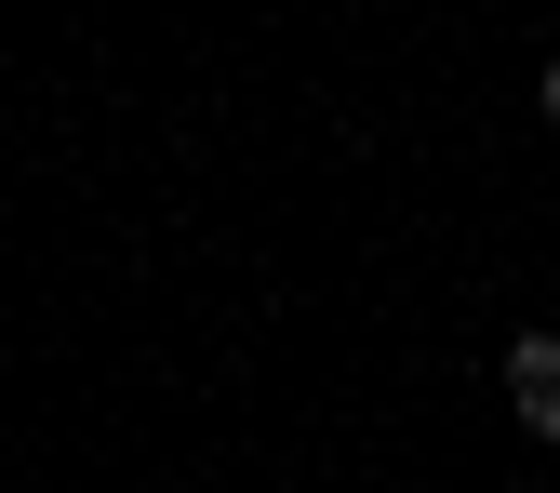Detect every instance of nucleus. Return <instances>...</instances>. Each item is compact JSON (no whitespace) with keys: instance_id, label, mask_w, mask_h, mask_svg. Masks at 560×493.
<instances>
[{"instance_id":"obj_2","label":"nucleus","mask_w":560,"mask_h":493,"mask_svg":"<svg viewBox=\"0 0 560 493\" xmlns=\"http://www.w3.org/2000/svg\"><path fill=\"white\" fill-rule=\"evenodd\" d=\"M534 107H547V120H560V67H547V81H534Z\"/></svg>"},{"instance_id":"obj_1","label":"nucleus","mask_w":560,"mask_h":493,"mask_svg":"<svg viewBox=\"0 0 560 493\" xmlns=\"http://www.w3.org/2000/svg\"><path fill=\"white\" fill-rule=\"evenodd\" d=\"M508 413H521L534 441H560V333H521L508 347Z\"/></svg>"}]
</instances>
